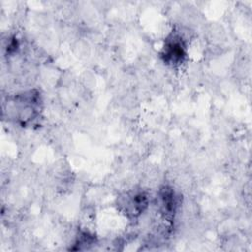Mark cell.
Returning <instances> with one entry per match:
<instances>
[{"instance_id": "6da1fadb", "label": "cell", "mask_w": 252, "mask_h": 252, "mask_svg": "<svg viewBox=\"0 0 252 252\" xmlns=\"http://www.w3.org/2000/svg\"><path fill=\"white\" fill-rule=\"evenodd\" d=\"M163 59L171 65L180 64L185 57V47L181 38L177 35H172L167 38L163 47Z\"/></svg>"}, {"instance_id": "7a4b0ae2", "label": "cell", "mask_w": 252, "mask_h": 252, "mask_svg": "<svg viewBox=\"0 0 252 252\" xmlns=\"http://www.w3.org/2000/svg\"><path fill=\"white\" fill-rule=\"evenodd\" d=\"M159 196L163 213L171 216L174 213L176 207L174 192L171 190V188L163 187L159 192Z\"/></svg>"}]
</instances>
